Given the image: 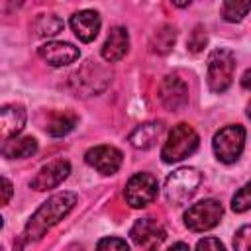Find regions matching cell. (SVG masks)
Segmentation results:
<instances>
[{
  "instance_id": "3",
  "label": "cell",
  "mask_w": 251,
  "mask_h": 251,
  "mask_svg": "<svg viewBox=\"0 0 251 251\" xmlns=\"http://www.w3.org/2000/svg\"><path fill=\"white\" fill-rule=\"evenodd\" d=\"M198 141L200 139L194 127L180 122L173 126V129L169 131V137L161 149V157L165 163H178L198 149Z\"/></svg>"
},
{
  "instance_id": "32",
  "label": "cell",
  "mask_w": 251,
  "mask_h": 251,
  "mask_svg": "<svg viewBox=\"0 0 251 251\" xmlns=\"http://www.w3.org/2000/svg\"><path fill=\"white\" fill-rule=\"evenodd\" d=\"M247 116H249V120H251V102H249V106H247Z\"/></svg>"
},
{
  "instance_id": "1",
  "label": "cell",
  "mask_w": 251,
  "mask_h": 251,
  "mask_svg": "<svg viewBox=\"0 0 251 251\" xmlns=\"http://www.w3.org/2000/svg\"><path fill=\"white\" fill-rule=\"evenodd\" d=\"M75 204H76V194L69 192V190H63V192H57V194L49 196L33 212V216L27 220L25 229H24V239L27 243L41 239L55 224H59L75 208Z\"/></svg>"
},
{
  "instance_id": "16",
  "label": "cell",
  "mask_w": 251,
  "mask_h": 251,
  "mask_svg": "<svg viewBox=\"0 0 251 251\" xmlns=\"http://www.w3.org/2000/svg\"><path fill=\"white\" fill-rule=\"evenodd\" d=\"M127 49H129V33H127V29L122 27V25L112 27L108 37H106V41H104V45H102L104 61L116 63L127 53Z\"/></svg>"
},
{
  "instance_id": "8",
  "label": "cell",
  "mask_w": 251,
  "mask_h": 251,
  "mask_svg": "<svg viewBox=\"0 0 251 251\" xmlns=\"http://www.w3.org/2000/svg\"><path fill=\"white\" fill-rule=\"evenodd\" d=\"M159 194V182L149 173H137L133 175L124 190V198L131 208H145L151 204Z\"/></svg>"
},
{
  "instance_id": "12",
  "label": "cell",
  "mask_w": 251,
  "mask_h": 251,
  "mask_svg": "<svg viewBox=\"0 0 251 251\" xmlns=\"http://www.w3.org/2000/svg\"><path fill=\"white\" fill-rule=\"evenodd\" d=\"M165 235L167 233H165L163 226L157 220H153V218H141L129 229L131 241L135 245H139V247H145L147 251L149 249H155L165 239Z\"/></svg>"
},
{
  "instance_id": "28",
  "label": "cell",
  "mask_w": 251,
  "mask_h": 251,
  "mask_svg": "<svg viewBox=\"0 0 251 251\" xmlns=\"http://www.w3.org/2000/svg\"><path fill=\"white\" fill-rule=\"evenodd\" d=\"M2 206H6L8 202H10V196H12V182L6 178V176H2Z\"/></svg>"
},
{
  "instance_id": "24",
  "label": "cell",
  "mask_w": 251,
  "mask_h": 251,
  "mask_svg": "<svg viewBox=\"0 0 251 251\" xmlns=\"http://www.w3.org/2000/svg\"><path fill=\"white\" fill-rule=\"evenodd\" d=\"M206 41H208V35H206L204 25H194V29L190 31L188 43H186V45H188V51H192V53L202 51L204 45H206Z\"/></svg>"
},
{
  "instance_id": "19",
  "label": "cell",
  "mask_w": 251,
  "mask_h": 251,
  "mask_svg": "<svg viewBox=\"0 0 251 251\" xmlns=\"http://www.w3.org/2000/svg\"><path fill=\"white\" fill-rule=\"evenodd\" d=\"M75 126H76V116L75 114H71V112H55V114H51L45 129H47L49 135L61 137V135H67Z\"/></svg>"
},
{
  "instance_id": "11",
  "label": "cell",
  "mask_w": 251,
  "mask_h": 251,
  "mask_svg": "<svg viewBox=\"0 0 251 251\" xmlns=\"http://www.w3.org/2000/svg\"><path fill=\"white\" fill-rule=\"evenodd\" d=\"M69 173H71L69 161H65V159H55V161L43 165V167L37 171V175L31 178L29 184H31V188L37 190V192L51 190V188L59 186V184L69 176Z\"/></svg>"
},
{
  "instance_id": "26",
  "label": "cell",
  "mask_w": 251,
  "mask_h": 251,
  "mask_svg": "<svg viewBox=\"0 0 251 251\" xmlns=\"http://www.w3.org/2000/svg\"><path fill=\"white\" fill-rule=\"evenodd\" d=\"M96 251H129V247L122 237H102L96 245Z\"/></svg>"
},
{
  "instance_id": "23",
  "label": "cell",
  "mask_w": 251,
  "mask_h": 251,
  "mask_svg": "<svg viewBox=\"0 0 251 251\" xmlns=\"http://www.w3.org/2000/svg\"><path fill=\"white\" fill-rule=\"evenodd\" d=\"M251 208V182H247L243 188H239L235 192V196L231 198V210L241 214V212H247Z\"/></svg>"
},
{
  "instance_id": "21",
  "label": "cell",
  "mask_w": 251,
  "mask_h": 251,
  "mask_svg": "<svg viewBox=\"0 0 251 251\" xmlns=\"http://www.w3.org/2000/svg\"><path fill=\"white\" fill-rule=\"evenodd\" d=\"M63 20L55 14H39L33 22V31L37 37H53L63 29Z\"/></svg>"
},
{
  "instance_id": "6",
  "label": "cell",
  "mask_w": 251,
  "mask_h": 251,
  "mask_svg": "<svg viewBox=\"0 0 251 251\" xmlns=\"http://www.w3.org/2000/svg\"><path fill=\"white\" fill-rule=\"evenodd\" d=\"M245 145V129L239 124L233 126H226L220 131H216L214 139H212V149L218 157V161L229 165L235 163L243 151Z\"/></svg>"
},
{
  "instance_id": "10",
  "label": "cell",
  "mask_w": 251,
  "mask_h": 251,
  "mask_svg": "<svg viewBox=\"0 0 251 251\" xmlns=\"http://www.w3.org/2000/svg\"><path fill=\"white\" fill-rule=\"evenodd\" d=\"M84 161L102 175H114L120 171L124 155L120 149L112 145H96L84 153Z\"/></svg>"
},
{
  "instance_id": "4",
  "label": "cell",
  "mask_w": 251,
  "mask_h": 251,
  "mask_svg": "<svg viewBox=\"0 0 251 251\" xmlns=\"http://www.w3.org/2000/svg\"><path fill=\"white\" fill-rule=\"evenodd\" d=\"M202 175L194 167H180L173 171L165 180V198L169 204H184L198 188Z\"/></svg>"
},
{
  "instance_id": "22",
  "label": "cell",
  "mask_w": 251,
  "mask_h": 251,
  "mask_svg": "<svg viewBox=\"0 0 251 251\" xmlns=\"http://www.w3.org/2000/svg\"><path fill=\"white\" fill-rule=\"evenodd\" d=\"M249 10H251V0H245V2L227 0V2H224V6H222L224 20H226V22H231V24L241 22V20L247 16Z\"/></svg>"
},
{
  "instance_id": "30",
  "label": "cell",
  "mask_w": 251,
  "mask_h": 251,
  "mask_svg": "<svg viewBox=\"0 0 251 251\" xmlns=\"http://www.w3.org/2000/svg\"><path fill=\"white\" fill-rule=\"evenodd\" d=\"M169 251H190V249H188V245H186V243L178 241V243H175L173 247H169Z\"/></svg>"
},
{
  "instance_id": "27",
  "label": "cell",
  "mask_w": 251,
  "mask_h": 251,
  "mask_svg": "<svg viewBox=\"0 0 251 251\" xmlns=\"http://www.w3.org/2000/svg\"><path fill=\"white\" fill-rule=\"evenodd\" d=\"M196 251H226V247L218 237H202L196 243Z\"/></svg>"
},
{
  "instance_id": "7",
  "label": "cell",
  "mask_w": 251,
  "mask_h": 251,
  "mask_svg": "<svg viewBox=\"0 0 251 251\" xmlns=\"http://www.w3.org/2000/svg\"><path fill=\"white\" fill-rule=\"evenodd\" d=\"M224 216V206L216 198H206L192 204L184 212V226L190 231H206L220 224Z\"/></svg>"
},
{
  "instance_id": "5",
  "label": "cell",
  "mask_w": 251,
  "mask_h": 251,
  "mask_svg": "<svg viewBox=\"0 0 251 251\" xmlns=\"http://www.w3.org/2000/svg\"><path fill=\"white\" fill-rule=\"evenodd\" d=\"M235 71V57L227 49H216L208 59V86L212 92H224L229 88Z\"/></svg>"
},
{
  "instance_id": "29",
  "label": "cell",
  "mask_w": 251,
  "mask_h": 251,
  "mask_svg": "<svg viewBox=\"0 0 251 251\" xmlns=\"http://www.w3.org/2000/svg\"><path fill=\"white\" fill-rule=\"evenodd\" d=\"M241 86L247 88V90H251V69H247V71L243 73V76H241Z\"/></svg>"
},
{
  "instance_id": "25",
  "label": "cell",
  "mask_w": 251,
  "mask_h": 251,
  "mask_svg": "<svg viewBox=\"0 0 251 251\" xmlns=\"http://www.w3.org/2000/svg\"><path fill=\"white\" fill-rule=\"evenodd\" d=\"M233 249L235 251H251V224H245L235 231Z\"/></svg>"
},
{
  "instance_id": "13",
  "label": "cell",
  "mask_w": 251,
  "mask_h": 251,
  "mask_svg": "<svg viewBox=\"0 0 251 251\" xmlns=\"http://www.w3.org/2000/svg\"><path fill=\"white\" fill-rule=\"evenodd\" d=\"M39 57L51 67H65L78 59L80 51L69 41H47L37 49Z\"/></svg>"
},
{
  "instance_id": "17",
  "label": "cell",
  "mask_w": 251,
  "mask_h": 251,
  "mask_svg": "<svg viewBox=\"0 0 251 251\" xmlns=\"http://www.w3.org/2000/svg\"><path fill=\"white\" fill-rule=\"evenodd\" d=\"M163 131V124L161 122H145L141 126H137L131 133H129V143L135 149H149L155 145V141L159 139Z\"/></svg>"
},
{
  "instance_id": "14",
  "label": "cell",
  "mask_w": 251,
  "mask_h": 251,
  "mask_svg": "<svg viewBox=\"0 0 251 251\" xmlns=\"http://www.w3.org/2000/svg\"><path fill=\"white\" fill-rule=\"evenodd\" d=\"M25 126V110L20 104H6L0 110V139H14Z\"/></svg>"
},
{
  "instance_id": "20",
  "label": "cell",
  "mask_w": 251,
  "mask_h": 251,
  "mask_svg": "<svg viewBox=\"0 0 251 251\" xmlns=\"http://www.w3.org/2000/svg\"><path fill=\"white\" fill-rule=\"evenodd\" d=\"M175 39H176V29L173 27V25H161L155 33H153V37H151V51L153 53H157V55H165V53H169L171 49H173V45H175Z\"/></svg>"
},
{
  "instance_id": "2",
  "label": "cell",
  "mask_w": 251,
  "mask_h": 251,
  "mask_svg": "<svg viewBox=\"0 0 251 251\" xmlns=\"http://www.w3.org/2000/svg\"><path fill=\"white\" fill-rule=\"evenodd\" d=\"M112 80V71L98 63V61H84L82 67H78L71 76H69V84L71 88L76 92V96H94L98 92H102Z\"/></svg>"
},
{
  "instance_id": "15",
  "label": "cell",
  "mask_w": 251,
  "mask_h": 251,
  "mask_svg": "<svg viewBox=\"0 0 251 251\" xmlns=\"http://www.w3.org/2000/svg\"><path fill=\"white\" fill-rule=\"evenodd\" d=\"M71 27L75 31V35L84 41L90 43L96 39L98 31H100V16L94 10H80L76 14H73L71 18Z\"/></svg>"
},
{
  "instance_id": "9",
  "label": "cell",
  "mask_w": 251,
  "mask_h": 251,
  "mask_svg": "<svg viewBox=\"0 0 251 251\" xmlns=\"http://www.w3.org/2000/svg\"><path fill=\"white\" fill-rule=\"evenodd\" d=\"M159 98L167 110H182L188 104V84L178 75H167L159 86Z\"/></svg>"
},
{
  "instance_id": "33",
  "label": "cell",
  "mask_w": 251,
  "mask_h": 251,
  "mask_svg": "<svg viewBox=\"0 0 251 251\" xmlns=\"http://www.w3.org/2000/svg\"><path fill=\"white\" fill-rule=\"evenodd\" d=\"M149 251H157V249H149Z\"/></svg>"
},
{
  "instance_id": "18",
  "label": "cell",
  "mask_w": 251,
  "mask_h": 251,
  "mask_svg": "<svg viewBox=\"0 0 251 251\" xmlns=\"http://www.w3.org/2000/svg\"><path fill=\"white\" fill-rule=\"evenodd\" d=\"M37 151V141L35 137H14L10 141H4L2 145V155L6 159H24L31 157Z\"/></svg>"
},
{
  "instance_id": "31",
  "label": "cell",
  "mask_w": 251,
  "mask_h": 251,
  "mask_svg": "<svg viewBox=\"0 0 251 251\" xmlns=\"http://www.w3.org/2000/svg\"><path fill=\"white\" fill-rule=\"evenodd\" d=\"M190 2H175V6H188Z\"/></svg>"
}]
</instances>
